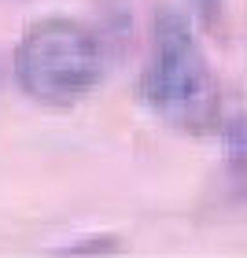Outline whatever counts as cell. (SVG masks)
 <instances>
[{
    "mask_svg": "<svg viewBox=\"0 0 247 258\" xmlns=\"http://www.w3.org/2000/svg\"><path fill=\"white\" fill-rule=\"evenodd\" d=\"M218 137L225 151V177L247 199V114H221Z\"/></svg>",
    "mask_w": 247,
    "mask_h": 258,
    "instance_id": "obj_3",
    "label": "cell"
},
{
    "mask_svg": "<svg viewBox=\"0 0 247 258\" xmlns=\"http://www.w3.org/2000/svg\"><path fill=\"white\" fill-rule=\"evenodd\" d=\"M140 100L162 125L184 137H207L221 125L218 74L192 19L177 8L155 11L148 63L140 70Z\"/></svg>",
    "mask_w": 247,
    "mask_h": 258,
    "instance_id": "obj_1",
    "label": "cell"
},
{
    "mask_svg": "<svg viewBox=\"0 0 247 258\" xmlns=\"http://www.w3.org/2000/svg\"><path fill=\"white\" fill-rule=\"evenodd\" d=\"M196 11H199V19L207 22V30H214L218 22H221V11H225V0H192Z\"/></svg>",
    "mask_w": 247,
    "mask_h": 258,
    "instance_id": "obj_5",
    "label": "cell"
},
{
    "mask_svg": "<svg viewBox=\"0 0 247 258\" xmlns=\"http://www.w3.org/2000/svg\"><path fill=\"white\" fill-rule=\"evenodd\" d=\"M107 78V44L85 19L44 15L15 44V81L22 96L48 111L85 103Z\"/></svg>",
    "mask_w": 247,
    "mask_h": 258,
    "instance_id": "obj_2",
    "label": "cell"
},
{
    "mask_svg": "<svg viewBox=\"0 0 247 258\" xmlns=\"http://www.w3.org/2000/svg\"><path fill=\"white\" fill-rule=\"evenodd\" d=\"M89 243H70V247H63V254H96V251H118L122 243L118 236H85Z\"/></svg>",
    "mask_w": 247,
    "mask_h": 258,
    "instance_id": "obj_4",
    "label": "cell"
}]
</instances>
